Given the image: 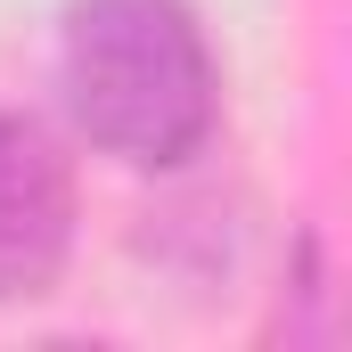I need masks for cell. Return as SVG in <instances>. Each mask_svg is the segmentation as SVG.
Returning <instances> with one entry per match:
<instances>
[{
  "label": "cell",
  "mask_w": 352,
  "mask_h": 352,
  "mask_svg": "<svg viewBox=\"0 0 352 352\" xmlns=\"http://www.w3.org/2000/svg\"><path fill=\"white\" fill-rule=\"evenodd\" d=\"M58 90L90 148L140 173L188 164L221 123V66L188 0H74Z\"/></svg>",
  "instance_id": "1"
},
{
  "label": "cell",
  "mask_w": 352,
  "mask_h": 352,
  "mask_svg": "<svg viewBox=\"0 0 352 352\" xmlns=\"http://www.w3.org/2000/svg\"><path fill=\"white\" fill-rule=\"evenodd\" d=\"M74 254V164L66 148L0 107V303H33Z\"/></svg>",
  "instance_id": "2"
}]
</instances>
